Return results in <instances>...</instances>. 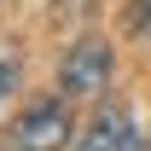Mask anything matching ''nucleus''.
<instances>
[{
    "mask_svg": "<svg viewBox=\"0 0 151 151\" xmlns=\"http://www.w3.org/2000/svg\"><path fill=\"white\" fill-rule=\"evenodd\" d=\"M81 151H151V145H145V134L134 128L128 111H99L87 122V134H81Z\"/></svg>",
    "mask_w": 151,
    "mask_h": 151,
    "instance_id": "7ed1b4c3",
    "label": "nucleus"
},
{
    "mask_svg": "<svg viewBox=\"0 0 151 151\" xmlns=\"http://www.w3.org/2000/svg\"><path fill=\"white\" fill-rule=\"evenodd\" d=\"M128 29L134 35H151V0H128Z\"/></svg>",
    "mask_w": 151,
    "mask_h": 151,
    "instance_id": "39448f33",
    "label": "nucleus"
},
{
    "mask_svg": "<svg viewBox=\"0 0 151 151\" xmlns=\"http://www.w3.org/2000/svg\"><path fill=\"white\" fill-rule=\"evenodd\" d=\"M105 81H111V41L81 35L58 64V87H64V99H93L105 93Z\"/></svg>",
    "mask_w": 151,
    "mask_h": 151,
    "instance_id": "f03ea898",
    "label": "nucleus"
},
{
    "mask_svg": "<svg viewBox=\"0 0 151 151\" xmlns=\"http://www.w3.org/2000/svg\"><path fill=\"white\" fill-rule=\"evenodd\" d=\"M18 76H23V58L12 52V47H0V99H12V87H18Z\"/></svg>",
    "mask_w": 151,
    "mask_h": 151,
    "instance_id": "20e7f679",
    "label": "nucleus"
},
{
    "mask_svg": "<svg viewBox=\"0 0 151 151\" xmlns=\"http://www.w3.org/2000/svg\"><path fill=\"white\" fill-rule=\"evenodd\" d=\"M70 145V111L58 99H35L12 116V128L0 134V151H64Z\"/></svg>",
    "mask_w": 151,
    "mask_h": 151,
    "instance_id": "f257e3e1",
    "label": "nucleus"
}]
</instances>
